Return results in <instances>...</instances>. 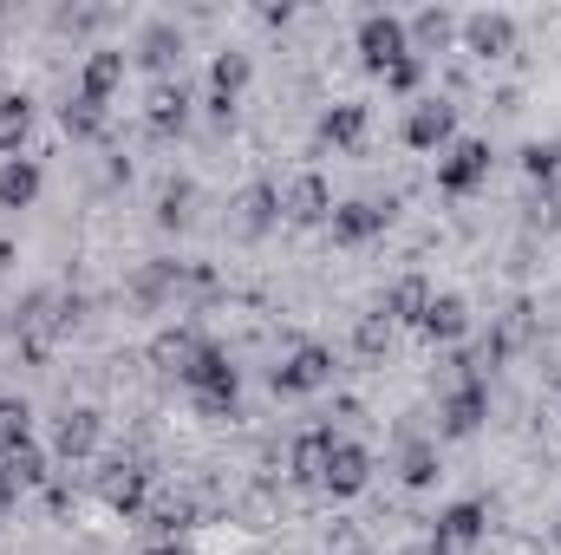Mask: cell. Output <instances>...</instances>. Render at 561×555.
<instances>
[{
    "instance_id": "6da1fadb",
    "label": "cell",
    "mask_w": 561,
    "mask_h": 555,
    "mask_svg": "<svg viewBox=\"0 0 561 555\" xmlns=\"http://www.w3.org/2000/svg\"><path fill=\"white\" fill-rule=\"evenodd\" d=\"M7 327L20 333V353H26V360H46V353L59 347V333L72 327V301H66L59 287H26L20 307L7 314Z\"/></svg>"
},
{
    "instance_id": "7a4b0ae2",
    "label": "cell",
    "mask_w": 561,
    "mask_h": 555,
    "mask_svg": "<svg viewBox=\"0 0 561 555\" xmlns=\"http://www.w3.org/2000/svg\"><path fill=\"white\" fill-rule=\"evenodd\" d=\"M183 386H190V399H196V412H209V418H222V412H236V386H242V373H236V360L222 353V347H196V360L183 366Z\"/></svg>"
},
{
    "instance_id": "3957f363",
    "label": "cell",
    "mask_w": 561,
    "mask_h": 555,
    "mask_svg": "<svg viewBox=\"0 0 561 555\" xmlns=\"http://www.w3.org/2000/svg\"><path fill=\"white\" fill-rule=\"evenodd\" d=\"M483 418H490V386L477 373H457L450 393H444V406H437V431L444 438H477Z\"/></svg>"
},
{
    "instance_id": "277c9868",
    "label": "cell",
    "mask_w": 561,
    "mask_h": 555,
    "mask_svg": "<svg viewBox=\"0 0 561 555\" xmlns=\"http://www.w3.org/2000/svg\"><path fill=\"white\" fill-rule=\"evenodd\" d=\"M490 163H496V157H490L483 138H457L437 157V190H444V196H470V190L490 183Z\"/></svg>"
},
{
    "instance_id": "5b68a950",
    "label": "cell",
    "mask_w": 561,
    "mask_h": 555,
    "mask_svg": "<svg viewBox=\"0 0 561 555\" xmlns=\"http://www.w3.org/2000/svg\"><path fill=\"white\" fill-rule=\"evenodd\" d=\"M320 386H333V353L327 347H294L287 360L275 366V393L280 399H307V393H320Z\"/></svg>"
},
{
    "instance_id": "8992f818",
    "label": "cell",
    "mask_w": 561,
    "mask_h": 555,
    "mask_svg": "<svg viewBox=\"0 0 561 555\" xmlns=\"http://www.w3.org/2000/svg\"><path fill=\"white\" fill-rule=\"evenodd\" d=\"M353 39H359V59H366L373 72H386V66H399V59L412 53V33H405L399 13H366Z\"/></svg>"
},
{
    "instance_id": "52a82bcc",
    "label": "cell",
    "mask_w": 561,
    "mask_h": 555,
    "mask_svg": "<svg viewBox=\"0 0 561 555\" xmlns=\"http://www.w3.org/2000/svg\"><path fill=\"white\" fill-rule=\"evenodd\" d=\"M280 216H287L294 229H320V223H333V190H327V177H320V170L287 177V190H280Z\"/></svg>"
},
{
    "instance_id": "ba28073f",
    "label": "cell",
    "mask_w": 561,
    "mask_h": 555,
    "mask_svg": "<svg viewBox=\"0 0 561 555\" xmlns=\"http://www.w3.org/2000/svg\"><path fill=\"white\" fill-rule=\"evenodd\" d=\"M373 484V451L359 444V438H333V451H327V477H320V490L327 497H359Z\"/></svg>"
},
{
    "instance_id": "9c48e42d",
    "label": "cell",
    "mask_w": 561,
    "mask_h": 555,
    "mask_svg": "<svg viewBox=\"0 0 561 555\" xmlns=\"http://www.w3.org/2000/svg\"><path fill=\"white\" fill-rule=\"evenodd\" d=\"M405 144L444 157V150L457 144V105H450V99H419V105L405 112Z\"/></svg>"
},
{
    "instance_id": "30bf717a",
    "label": "cell",
    "mask_w": 561,
    "mask_h": 555,
    "mask_svg": "<svg viewBox=\"0 0 561 555\" xmlns=\"http://www.w3.org/2000/svg\"><path fill=\"white\" fill-rule=\"evenodd\" d=\"M386 223H392V203H373V196H353V203H333V242H346V249H359V242H373V236H386Z\"/></svg>"
},
{
    "instance_id": "8fae6325",
    "label": "cell",
    "mask_w": 561,
    "mask_h": 555,
    "mask_svg": "<svg viewBox=\"0 0 561 555\" xmlns=\"http://www.w3.org/2000/svg\"><path fill=\"white\" fill-rule=\"evenodd\" d=\"M457 33H463V53H477V59H510L516 53V20L510 13H470V20H457Z\"/></svg>"
},
{
    "instance_id": "7c38bea8",
    "label": "cell",
    "mask_w": 561,
    "mask_h": 555,
    "mask_svg": "<svg viewBox=\"0 0 561 555\" xmlns=\"http://www.w3.org/2000/svg\"><path fill=\"white\" fill-rule=\"evenodd\" d=\"M249 79H255L249 53H236V46H229V53H216V59H209V112H216V118H229V112H236V99L249 92Z\"/></svg>"
},
{
    "instance_id": "4fadbf2b",
    "label": "cell",
    "mask_w": 561,
    "mask_h": 555,
    "mask_svg": "<svg viewBox=\"0 0 561 555\" xmlns=\"http://www.w3.org/2000/svg\"><path fill=\"white\" fill-rule=\"evenodd\" d=\"M99 431H105V418L92 412V406H66V412L53 418V451H59L66 464H79V457L99 451Z\"/></svg>"
},
{
    "instance_id": "5bb4252c",
    "label": "cell",
    "mask_w": 561,
    "mask_h": 555,
    "mask_svg": "<svg viewBox=\"0 0 561 555\" xmlns=\"http://www.w3.org/2000/svg\"><path fill=\"white\" fill-rule=\"evenodd\" d=\"M483 530H490V510L483 503H450L444 517H437V530H431V543L450 555V550H477L483 543Z\"/></svg>"
},
{
    "instance_id": "9a60e30c",
    "label": "cell",
    "mask_w": 561,
    "mask_h": 555,
    "mask_svg": "<svg viewBox=\"0 0 561 555\" xmlns=\"http://www.w3.org/2000/svg\"><path fill=\"white\" fill-rule=\"evenodd\" d=\"M99 497H105L118 517H138L144 497H150V477H144V464H131V457L105 464V477H99Z\"/></svg>"
},
{
    "instance_id": "2e32d148",
    "label": "cell",
    "mask_w": 561,
    "mask_h": 555,
    "mask_svg": "<svg viewBox=\"0 0 561 555\" xmlns=\"http://www.w3.org/2000/svg\"><path fill=\"white\" fill-rule=\"evenodd\" d=\"M419 333L424 340H437V347H457V340L470 333V307H463V294H431V307L419 314Z\"/></svg>"
},
{
    "instance_id": "e0dca14e",
    "label": "cell",
    "mask_w": 561,
    "mask_h": 555,
    "mask_svg": "<svg viewBox=\"0 0 561 555\" xmlns=\"http://www.w3.org/2000/svg\"><path fill=\"white\" fill-rule=\"evenodd\" d=\"M327 451H333V431H327V424L300 431V438H294V451H287V477H294V484H307V490H320V477H327Z\"/></svg>"
},
{
    "instance_id": "ac0fdd59",
    "label": "cell",
    "mask_w": 561,
    "mask_h": 555,
    "mask_svg": "<svg viewBox=\"0 0 561 555\" xmlns=\"http://www.w3.org/2000/svg\"><path fill=\"white\" fill-rule=\"evenodd\" d=\"M118 86H125V53H118V46H99V53L85 59V72H79V99L105 105Z\"/></svg>"
},
{
    "instance_id": "d6986e66",
    "label": "cell",
    "mask_w": 561,
    "mask_h": 555,
    "mask_svg": "<svg viewBox=\"0 0 561 555\" xmlns=\"http://www.w3.org/2000/svg\"><path fill=\"white\" fill-rule=\"evenodd\" d=\"M275 223H280V190L275 183H249L242 203H236V229L242 236H268Z\"/></svg>"
},
{
    "instance_id": "ffe728a7",
    "label": "cell",
    "mask_w": 561,
    "mask_h": 555,
    "mask_svg": "<svg viewBox=\"0 0 561 555\" xmlns=\"http://www.w3.org/2000/svg\"><path fill=\"white\" fill-rule=\"evenodd\" d=\"M320 138L333 144V150H359V144H366V105H359V99L327 105V112H320Z\"/></svg>"
},
{
    "instance_id": "44dd1931",
    "label": "cell",
    "mask_w": 561,
    "mask_h": 555,
    "mask_svg": "<svg viewBox=\"0 0 561 555\" xmlns=\"http://www.w3.org/2000/svg\"><path fill=\"white\" fill-rule=\"evenodd\" d=\"M39 183H46V177H39L33 157H7V163H0V209H33V203H39Z\"/></svg>"
},
{
    "instance_id": "7402d4cb",
    "label": "cell",
    "mask_w": 561,
    "mask_h": 555,
    "mask_svg": "<svg viewBox=\"0 0 561 555\" xmlns=\"http://www.w3.org/2000/svg\"><path fill=\"white\" fill-rule=\"evenodd\" d=\"M431 294H437V287H431L424 275H399L392 287H386V307H379V314H386V320H405V327H419V314L431 307Z\"/></svg>"
},
{
    "instance_id": "603a6c76",
    "label": "cell",
    "mask_w": 561,
    "mask_h": 555,
    "mask_svg": "<svg viewBox=\"0 0 561 555\" xmlns=\"http://www.w3.org/2000/svg\"><path fill=\"white\" fill-rule=\"evenodd\" d=\"M138 66H150V72H170V66H183V33L176 26H163V20H150L138 39Z\"/></svg>"
},
{
    "instance_id": "cb8c5ba5",
    "label": "cell",
    "mask_w": 561,
    "mask_h": 555,
    "mask_svg": "<svg viewBox=\"0 0 561 555\" xmlns=\"http://www.w3.org/2000/svg\"><path fill=\"white\" fill-rule=\"evenodd\" d=\"M196 347H203V340H196L190 327H163V333L150 340V366H163V373H176V380H183V366L196 360Z\"/></svg>"
},
{
    "instance_id": "d4e9b609",
    "label": "cell",
    "mask_w": 561,
    "mask_h": 555,
    "mask_svg": "<svg viewBox=\"0 0 561 555\" xmlns=\"http://www.w3.org/2000/svg\"><path fill=\"white\" fill-rule=\"evenodd\" d=\"M144 118H150V132H183V125H190V92H183V79H176V86H157Z\"/></svg>"
},
{
    "instance_id": "484cf974",
    "label": "cell",
    "mask_w": 561,
    "mask_h": 555,
    "mask_svg": "<svg viewBox=\"0 0 561 555\" xmlns=\"http://www.w3.org/2000/svg\"><path fill=\"white\" fill-rule=\"evenodd\" d=\"M26 132H33V99L26 92H7L0 99V150H20Z\"/></svg>"
},
{
    "instance_id": "4316f807",
    "label": "cell",
    "mask_w": 561,
    "mask_h": 555,
    "mask_svg": "<svg viewBox=\"0 0 561 555\" xmlns=\"http://www.w3.org/2000/svg\"><path fill=\"white\" fill-rule=\"evenodd\" d=\"M0 464L20 477V490H26V484H46V451H39L33 438H26V444H7V451H0Z\"/></svg>"
},
{
    "instance_id": "83f0119b",
    "label": "cell",
    "mask_w": 561,
    "mask_h": 555,
    "mask_svg": "<svg viewBox=\"0 0 561 555\" xmlns=\"http://www.w3.org/2000/svg\"><path fill=\"white\" fill-rule=\"evenodd\" d=\"M399 477L412 484V490H424V484H437V444H405V457H399Z\"/></svg>"
},
{
    "instance_id": "f1b7e54d",
    "label": "cell",
    "mask_w": 561,
    "mask_h": 555,
    "mask_svg": "<svg viewBox=\"0 0 561 555\" xmlns=\"http://www.w3.org/2000/svg\"><path fill=\"white\" fill-rule=\"evenodd\" d=\"M405 33H412L419 46H444V39L457 33V20H450L444 7H424V13H419V20H412V26H405Z\"/></svg>"
},
{
    "instance_id": "f546056e",
    "label": "cell",
    "mask_w": 561,
    "mask_h": 555,
    "mask_svg": "<svg viewBox=\"0 0 561 555\" xmlns=\"http://www.w3.org/2000/svg\"><path fill=\"white\" fill-rule=\"evenodd\" d=\"M59 118H66V132H72V138H99V132H105V105H92V99H72Z\"/></svg>"
},
{
    "instance_id": "4dcf8cb0",
    "label": "cell",
    "mask_w": 561,
    "mask_h": 555,
    "mask_svg": "<svg viewBox=\"0 0 561 555\" xmlns=\"http://www.w3.org/2000/svg\"><path fill=\"white\" fill-rule=\"evenodd\" d=\"M523 170H529L536 183H556V177H561V138L529 144V150H523Z\"/></svg>"
},
{
    "instance_id": "1f68e13d",
    "label": "cell",
    "mask_w": 561,
    "mask_h": 555,
    "mask_svg": "<svg viewBox=\"0 0 561 555\" xmlns=\"http://www.w3.org/2000/svg\"><path fill=\"white\" fill-rule=\"evenodd\" d=\"M26 438H33V412H26L20 399L0 406V451H7V444H26Z\"/></svg>"
},
{
    "instance_id": "d6a6232c",
    "label": "cell",
    "mask_w": 561,
    "mask_h": 555,
    "mask_svg": "<svg viewBox=\"0 0 561 555\" xmlns=\"http://www.w3.org/2000/svg\"><path fill=\"white\" fill-rule=\"evenodd\" d=\"M353 340H359V353H386V347H392V320H386V314H366V320L353 327Z\"/></svg>"
},
{
    "instance_id": "836d02e7",
    "label": "cell",
    "mask_w": 561,
    "mask_h": 555,
    "mask_svg": "<svg viewBox=\"0 0 561 555\" xmlns=\"http://www.w3.org/2000/svg\"><path fill=\"white\" fill-rule=\"evenodd\" d=\"M379 79H386V92H419V79H424V59H419V53H405V59H399V66H386Z\"/></svg>"
},
{
    "instance_id": "e575fe53",
    "label": "cell",
    "mask_w": 561,
    "mask_h": 555,
    "mask_svg": "<svg viewBox=\"0 0 561 555\" xmlns=\"http://www.w3.org/2000/svg\"><path fill=\"white\" fill-rule=\"evenodd\" d=\"M183 523H190V503H157V510H150V530H157V536H176Z\"/></svg>"
},
{
    "instance_id": "d590c367",
    "label": "cell",
    "mask_w": 561,
    "mask_h": 555,
    "mask_svg": "<svg viewBox=\"0 0 561 555\" xmlns=\"http://www.w3.org/2000/svg\"><path fill=\"white\" fill-rule=\"evenodd\" d=\"M163 223H190V183H170L163 190V209H157Z\"/></svg>"
},
{
    "instance_id": "8d00e7d4",
    "label": "cell",
    "mask_w": 561,
    "mask_h": 555,
    "mask_svg": "<svg viewBox=\"0 0 561 555\" xmlns=\"http://www.w3.org/2000/svg\"><path fill=\"white\" fill-rule=\"evenodd\" d=\"M7 503H20V477H13V471L0 464V510H7Z\"/></svg>"
},
{
    "instance_id": "74e56055",
    "label": "cell",
    "mask_w": 561,
    "mask_h": 555,
    "mask_svg": "<svg viewBox=\"0 0 561 555\" xmlns=\"http://www.w3.org/2000/svg\"><path fill=\"white\" fill-rule=\"evenodd\" d=\"M399 555H444V550H437V543L424 536V543H412V550H399Z\"/></svg>"
},
{
    "instance_id": "f35d334b",
    "label": "cell",
    "mask_w": 561,
    "mask_h": 555,
    "mask_svg": "<svg viewBox=\"0 0 561 555\" xmlns=\"http://www.w3.org/2000/svg\"><path fill=\"white\" fill-rule=\"evenodd\" d=\"M556 543H561V517H556Z\"/></svg>"
},
{
    "instance_id": "ab89813d",
    "label": "cell",
    "mask_w": 561,
    "mask_h": 555,
    "mask_svg": "<svg viewBox=\"0 0 561 555\" xmlns=\"http://www.w3.org/2000/svg\"><path fill=\"white\" fill-rule=\"evenodd\" d=\"M0 333H7V314H0Z\"/></svg>"
},
{
    "instance_id": "60d3db41",
    "label": "cell",
    "mask_w": 561,
    "mask_h": 555,
    "mask_svg": "<svg viewBox=\"0 0 561 555\" xmlns=\"http://www.w3.org/2000/svg\"><path fill=\"white\" fill-rule=\"evenodd\" d=\"M556 393H561V373H556Z\"/></svg>"
}]
</instances>
